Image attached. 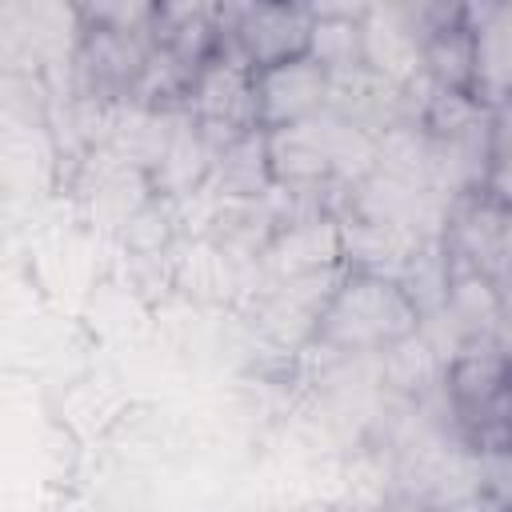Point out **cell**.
<instances>
[{
  "label": "cell",
  "mask_w": 512,
  "mask_h": 512,
  "mask_svg": "<svg viewBox=\"0 0 512 512\" xmlns=\"http://www.w3.org/2000/svg\"><path fill=\"white\" fill-rule=\"evenodd\" d=\"M260 264L272 272V280H296V276H320L344 268V236L336 212H308L292 216L276 228L272 244L264 248Z\"/></svg>",
  "instance_id": "cell-5"
},
{
  "label": "cell",
  "mask_w": 512,
  "mask_h": 512,
  "mask_svg": "<svg viewBox=\"0 0 512 512\" xmlns=\"http://www.w3.org/2000/svg\"><path fill=\"white\" fill-rule=\"evenodd\" d=\"M208 188H216V196H268L276 188L268 168V136L256 128L216 148Z\"/></svg>",
  "instance_id": "cell-11"
},
{
  "label": "cell",
  "mask_w": 512,
  "mask_h": 512,
  "mask_svg": "<svg viewBox=\"0 0 512 512\" xmlns=\"http://www.w3.org/2000/svg\"><path fill=\"white\" fill-rule=\"evenodd\" d=\"M264 136H268V168H272L276 188L308 192V188L332 180V160H328L324 132H320L316 116L304 124L280 128V132H264Z\"/></svg>",
  "instance_id": "cell-9"
},
{
  "label": "cell",
  "mask_w": 512,
  "mask_h": 512,
  "mask_svg": "<svg viewBox=\"0 0 512 512\" xmlns=\"http://www.w3.org/2000/svg\"><path fill=\"white\" fill-rule=\"evenodd\" d=\"M376 172L436 192V140L416 120L392 124L376 136Z\"/></svg>",
  "instance_id": "cell-12"
},
{
  "label": "cell",
  "mask_w": 512,
  "mask_h": 512,
  "mask_svg": "<svg viewBox=\"0 0 512 512\" xmlns=\"http://www.w3.org/2000/svg\"><path fill=\"white\" fill-rule=\"evenodd\" d=\"M256 84V124L260 132H280L292 124H304L328 108L332 96V72L316 64L312 56L260 68L252 76Z\"/></svg>",
  "instance_id": "cell-3"
},
{
  "label": "cell",
  "mask_w": 512,
  "mask_h": 512,
  "mask_svg": "<svg viewBox=\"0 0 512 512\" xmlns=\"http://www.w3.org/2000/svg\"><path fill=\"white\" fill-rule=\"evenodd\" d=\"M220 44L252 72L300 60L312 48V4H224Z\"/></svg>",
  "instance_id": "cell-2"
},
{
  "label": "cell",
  "mask_w": 512,
  "mask_h": 512,
  "mask_svg": "<svg viewBox=\"0 0 512 512\" xmlns=\"http://www.w3.org/2000/svg\"><path fill=\"white\" fill-rule=\"evenodd\" d=\"M444 320H452L460 348L464 344H492L500 336L504 320V288L496 276L484 268L452 256L444 248V300H440Z\"/></svg>",
  "instance_id": "cell-7"
},
{
  "label": "cell",
  "mask_w": 512,
  "mask_h": 512,
  "mask_svg": "<svg viewBox=\"0 0 512 512\" xmlns=\"http://www.w3.org/2000/svg\"><path fill=\"white\" fill-rule=\"evenodd\" d=\"M340 236H344V268L376 272L392 280H408V272L428 252V244H436V240H424L408 224L364 216V212L340 216Z\"/></svg>",
  "instance_id": "cell-6"
},
{
  "label": "cell",
  "mask_w": 512,
  "mask_h": 512,
  "mask_svg": "<svg viewBox=\"0 0 512 512\" xmlns=\"http://www.w3.org/2000/svg\"><path fill=\"white\" fill-rule=\"evenodd\" d=\"M380 368H384V384H392V388L404 392V396H420V392L436 380V372H444L436 344L424 340V328H420L416 336H408L404 344L388 348V352L380 356Z\"/></svg>",
  "instance_id": "cell-14"
},
{
  "label": "cell",
  "mask_w": 512,
  "mask_h": 512,
  "mask_svg": "<svg viewBox=\"0 0 512 512\" xmlns=\"http://www.w3.org/2000/svg\"><path fill=\"white\" fill-rule=\"evenodd\" d=\"M424 328V308L404 280L344 268L316 316L312 344L340 356H384Z\"/></svg>",
  "instance_id": "cell-1"
},
{
  "label": "cell",
  "mask_w": 512,
  "mask_h": 512,
  "mask_svg": "<svg viewBox=\"0 0 512 512\" xmlns=\"http://www.w3.org/2000/svg\"><path fill=\"white\" fill-rule=\"evenodd\" d=\"M368 4H312V48L308 56L316 64H324L332 76L360 68V20H364Z\"/></svg>",
  "instance_id": "cell-13"
},
{
  "label": "cell",
  "mask_w": 512,
  "mask_h": 512,
  "mask_svg": "<svg viewBox=\"0 0 512 512\" xmlns=\"http://www.w3.org/2000/svg\"><path fill=\"white\" fill-rule=\"evenodd\" d=\"M360 64L404 92H416V84H428L424 40H420L408 8L368 4L364 20H360Z\"/></svg>",
  "instance_id": "cell-4"
},
{
  "label": "cell",
  "mask_w": 512,
  "mask_h": 512,
  "mask_svg": "<svg viewBox=\"0 0 512 512\" xmlns=\"http://www.w3.org/2000/svg\"><path fill=\"white\" fill-rule=\"evenodd\" d=\"M172 288L196 304H224L236 288V260L204 236L176 240L172 244Z\"/></svg>",
  "instance_id": "cell-10"
},
{
  "label": "cell",
  "mask_w": 512,
  "mask_h": 512,
  "mask_svg": "<svg viewBox=\"0 0 512 512\" xmlns=\"http://www.w3.org/2000/svg\"><path fill=\"white\" fill-rule=\"evenodd\" d=\"M472 28V68L476 84L472 96L496 112L512 104V4H472L468 8Z\"/></svg>",
  "instance_id": "cell-8"
}]
</instances>
